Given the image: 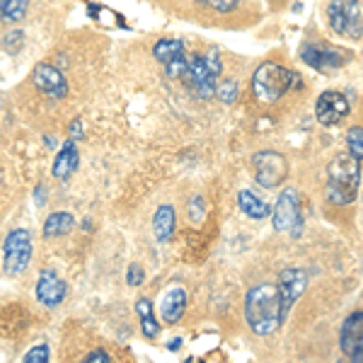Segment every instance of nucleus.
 <instances>
[{
    "instance_id": "f257e3e1",
    "label": "nucleus",
    "mask_w": 363,
    "mask_h": 363,
    "mask_svg": "<svg viewBox=\"0 0 363 363\" xmlns=\"http://www.w3.org/2000/svg\"><path fill=\"white\" fill-rule=\"evenodd\" d=\"M245 320L255 335H274L284 325L281 315V296L274 284H259L245 296Z\"/></svg>"
},
{
    "instance_id": "f03ea898",
    "label": "nucleus",
    "mask_w": 363,
    "mask_h": 363,
    "mask_svg": "<svg viewBox=\"0 0 363 363\" xmlns=\"http://www.w3.org/2000/svg\"><path fill=\"white\" fill-rule=\"evenodd\" d=\"M361 162L351 153H342L332 160L330 177H327V199L335 203H351L359 194L361 184Z\"/></svg>"
},
{
    "instance_id": "7ed1b4c3",
    "label": "nucleus",
    "mask_w": 363,
    "mask_h": 363,
    "mask_svg": "<svg viewBox=\"0 0 363 363\" xmlns=\"http://www.w3.org/2000/svg\"><path fill=\"white\" fill-rule=\"evenodd\" d=\"M294 85H301V78L279 63H262L252 78V90L262 102H277L289 90H294Z\"/></svg>"
},
{
    "instance_id": "20e7f679",
    "label": "nucleus",
    "mask_w": 363,
    "mask_h": 363,
    "mask_svg": "<svg viewBox=\"0 0 363 363\" xmlns=\"http://www.w3.org/2000/svg\"><path fill=\"white\" fill-rule=\"evenodd\" d=\"M32 259V238L25 228L8 233L3 242V272L8 277H20Z\"/></svg>"
},
{
    "instance_id": "39448f33",
    "label": "nucleus",
    "mask_w": 363,
    "mask_h": 363,
    "mask_svg": "<svg viewBox=\"0 0 363 363\" xmlns=\"http://www.w3.org/2000/svg\"><path fill=\"white\" fill-rule=\"evenodd\" d=\"M327 15H330V25L337 34H344V37L351 39H361L363 37V17H361V8L356 0H335L327 8Z\"/></svg>"
},
{
    "instance_id": "423d86ee",
    "label": "nucleus",
    "mask_w": 363,
    "mask_h": 363,
    "mask_svg": "<svg viewBox=\"0 0 363 363\" xmlns=\"http://www.w3.org/2000/svg\"><path fill=\"white\" fill-rule=\"evenodd\" d=\"M274 228L279 233L294 230V235L301 233L303 216H301V203H298V191L294 186H286L277 199V206H274Z\"/></svg>"
},
{
    "instance_id": "0eeeda50",
    "label": "nucleus",
    "mask_w": 363,
    "mask_h": 363,
    "mask_svg": "<svg viewBox=\"0 0 363 363\" xmlns=\"http://www.w3.org/2000/svg\"><path fill=\"white\" fill-rule=\"evenodd\" d=\"M252 165H255L257 182H259L262 186H267V189L279 186L281 182L286 179V174H289V162H286V157L277 153V150H262V153H255Z\"/></svg>"
},
{
    "instance_id": "6e6552de",
    "label": "nucleus",
    "mask_w": 363,
    "mask_h": 363,
    "mask_svg": "<svg viewBox=\"0 0 363 363\" xmlns=\"http://www.w3.org/2000/svg\"><path fill=\"white\" fill-rule=\"evenodd\" d=\"M153 54L165 66L169 78H182L186 73V68H189V58H186L184 44L179 39H160L155 44Z\"/></svg>"
},
{
    "instance_id": "1a4fd4ad",
    "label": "nucleus",
    "mask_w": 363,
    "mask_h": 363,
    "mask_svg": "<svg viewBox=\"0 0 363 363\" xmlns=\"http://www.w3.org/2000/svg\"><path fill=\"white\" fill-rule=\"evenodd\" d=\"M306 286H308V274L303 269H284L281 272L277 289L281 296V315H284V320L289 318L291 308H294V303L306 291Z\"/></svg>"
},
{
    "instance_id": "9d476101",
    "label": "nucleus",
    "mask_w": 363,
    "mask_h": 363,
    "mask_svg": "<svg viewBox=\"0 0 363 363\" xmlns=\"http://www.w3.org/2000/svg\"><path fill=\"white\" fill-rule=\"evenodd\" d=\"M339 344H342V351L347 359L363 363V310L349 315V318L344 320Z\"/></svg>"
},
{
    "instance_id": "9b49d317",
    "label": "nucleus",
    "mask_w": 363,
    "mask_h": 363,
    "mask_svg": "<svg viewBox=\"0 0 363 363\" xmlns=\"http://www.w3.org/2000/svg\"><path fill=\"white\" fill-rule=\"evenodd\" d=\"M315 114H318V121L322 126H335L349 114V99L335 90L322 92L318 97V104H315Z\"/></svg>"
},
{
    "instance_id": "f8f14e48",
    "label": "nucleus",
    "mask_w": 363,
    "mask_h": 363,
    "mask_svg": "<svg viewBox=\"0 0 363 363\" xmlns=\"http://www.w3.org/2000/svg\"><path fill=\"white\" fill-rule=\"evenodd\" d=\"M182 80H184V83L189 85V90L201 99L213 97L216 87H218L216 85V75L206 68L203 58H194V61H189V68H186V73L182 75Z\"/></svg>"
},
{
    "instance_id": "ddd939ff",
    "label": "nucleus",
    "mask_w": 363,
    "mask_h": 363,
    "mask_svg": "<svg viewBox=\"0 0 363 363\" xmlns=\"http://www.w3.org/2000/svg\"><path fill=\"white\" fill-rule=\"evenodd\" d=\"M301 58L320 73H330L347 63V56H342L339 49H322V46H303Z\"/></svg>"
},
{
    "instance_id": "4468645a",
    "label": "nucleus",
    "mask_w": 363,
    "mask_h": 363,
    "mask_svg": "<svg viewBox=\"0 0 363 363\" xmlns=\"http://www.w3.org/2000/svg\"><path fill=\"white\" fill-rule=\"evenodd\" d=\"M32 78H34V85H37L44 95L56 97V99L68 95V83H66V78H63V73L58 68L49 66V63H39V66L34 68Z\"/></svg>"
},
{
    "instance_id": "2eb2a0df",
    "label": "nucleus",
    "mask_w": 363,
    "mask_h": 363,
    "mask_svg": "<svg viewBox=\"0 0 363 363\" xmlns=\"http://www.w3.org/2000/svg\"><path fill=\"white\" fill-rule=\"evenodd\" d=\"M66 291H68L66 284L58 279L56 272H51V269L42 272V277H39V284H37L39 303H44L46 308H58L63 303V298H66Z\"/></svg>"
},
{
    "instance_id": "dca6fc26",
    "label": "nucleus",
    "mask_w": 363,
    "mask_h": 363,
    "mask_svg": "<svg viewBox=\"0 0 363 363\" xmlns=\"http://www.w3.org/2000/svg\"><path fill=\"white\" fill-rule=\"evenodd\" d=\"M184 310H186V294H184V289L174 286V289H169L165 298H162V306H160L162 320H165L167 325H174V322L182 320Z\"/></svg>"
},
{
    "instance_id": "f3484780",
    "label": "nucleus",
    "mask_w": 363,
    "mask_h": 363,
    "mask_svg": "<svg viewBox=\"0 0 363 363\" xmlns=\"http://www.w3.org/2000/svg\"><path fill=\"white\" fill-rule=\"evenodd\" d=\"M80 165V155H78V148L73 143H66L61 150H58L56 160H54V177L56 179H68L70 174L78 169Z\"/></svg>"
},
{
    "instance_id": "a211bd4d",
    "label": "nucleus",
    "mask_w": 363,
    "mask_h": 363,
    "mask_svg": "<svg viewBox=\"0 0 363 363\" xmlns=\"http://www.w3.org/2000/svg\"><path fill=\"white\" fill-rule=\"evenodd\" d=\"M174 225H177V216H174V208L172 206H160L155 211V218H153V230H155V238L160 242H167L169 238L174 235Z\"/></svg>"
},
{
    "instance_id": "6ab92c4d",
    "label": "nucleus",
    "mask_w": 363,
    "mask_h": 363,
    "mask_svg": "<svg viewBox=\"0 0 363 363\" xmlns=\"http://www.w3.org/2000/svg\"><path fill=\"white\" fill-rule=\"evenodd\" d=\"M238 203H240V208H242V213L250 216V218H255V220L267 218L269 211H272L259 196L255 194V191H250V189L240 191V194H238Z\"/></svg>"
},
{
    "instance_id": "aec40b11",
    "label": "nucleus",
    "mask_w": 363,
    "mask_h": 363,
    "mask_svg": "<svg viewBox=\"0 0 363 363\" xmlns=\"http://www.w3.org/2000/svg\"><path fill=\"white\" fill-rule=\"evenodd\" d=\"M75 228V218L66 211H58V213H51L44 223V235L46 238H61L68 235L70 230Z\"/></svg>"
},
{
    "instance_id": "412c9836",
    "label": "nucleus",
    "mask_w": 363,
    "mask_h": 363,
    "mask_svg": "<svg viewBox=\"0 0 363 363\" xmlns=\"http://www.w3.org/2000/svg\"><path fill=\"white\" fill-rule=\"evenodd\" d=\"M136 313L140 318V327H143V337L155 339L157 332H160V325L155 322V313H153V303L148 298H140L136 303Z\"/></svg>"
},
{
    "instance_id": "4be33fe9",
    "label": "nucleus",
    "mask_w": 363,
    "mask_h": 363,
    "mask_svg": "<svg viewBox=\"0 0 363 363\" xmlns=\"http://www.w3.org/2000/svg\"><path fill=\"white\" fill-rule=\"evenodd\" d=\"M29 0H0V17L5 22H20L27 15Z\"/></svg>"
},
{
    "instance_id": "5701e85b",
    "label": "nucleus",
    "mask_w": 363,
    "mask_h": 363,
    "mask_svg": "<svg viewBox=\"0 0 363 363\" xmlns=\"http://www.w3.org/2000/svg\"><path fill=\"white\" fill-rule=\"evenodd\" d=\"M347 143H349V153L361 162V160H363V128H361V126L349 128Z\"/></svg>"
},
{
    "instance_id": "b1692460",
    "label": "nucleus",
    "mask_w": 363,
    "mask_h": 363,
    "mask_svg": "<svg viewBox=\"0 0 363 363\" xmlns=\"http://www.w3.org/2000/svg\"><path fill=\"white\" fill-rule=\"evenodd\" d=\"M216 95H218L220 102L233 104V102H235V99H238V95H240L238 83H235V80H225L223 85H218V87H216Z\"/></svg>"
},
{
    "instance_id": "393cba45",
    "label": "nucleus",
    "mask_w": 363,
    "mask_h": 363,
    "mask_svg": "<svg viewBox=\"0 0 363 363\" xmlns=\"http://www.w3.org/2000/svg\"><path fill=\"white\" fill-rule=\"evenodd\" d=\"M22 361H25V363H46V361H49V347L42 344V347L29 349Z\"/></svg>"
},
{
    "instance_id": "a878e982",
    "label": "nucleus",
    "mask_w": 363,
    "mask_h": 363,
    "mask_svg": "<svg viewBox=\"0 0 363 363\" xmlns=\"http://www.w3.org/2000/svg\"><path fill=\"white\" fill-rule=\"evenodd\" d=\"M203 63H206V68L216 75V78L223 73V63H220V56H218V51H216V49H211L208 54L203 56Z\"/></svg>"
},
{
    "instance_id": "bb28decb",
    "label": "nucleus",
    "mask_w": 363,
    "mask_h": 363,
    "mask_svg": "<svg viewBox=\"0 0 363 363\" xmlns=\"http://www.w3.org/2000/svg\"><path fill=\"white\" fill-rule=\"evenodd\" d=\"M203 5H208L216 13H230L238 8V0H203Z\"/></svg>"
},
{
    "instance_id": "cd10ccee",
    "label": "nucleus",
    "mask_w": 363,
    "mask_h": 363,
    "mask_svg": "<svg viewBox=\"0 0 363 363\" xmlns=\"http://www.w3.org/2000/svg\"><path fill=\"white\" fill-rule=\"evenodd\" d=\"M143 279H145V274H143V269H140L138 264L128 267V274H126V284L128 286H140V284H143Z\"/></svg>"
},
{
    "instance_id": "c85d7f7f",
    "label": "nucleus",
    "mask_w": 363,
    "mask_h": 363,
    "mask_svg": "<svg viewBox=\"0 0 363 363\" xmlns=\"http://www.w3.org/2000/svg\"><path fill=\"white\" fill-rule=\"evenodd\" d=\"M85 361L87 363H104V361H112V359H109V354L104 349H95L92 354H87Z\"/></svg>"
},
{
    "instance_id": "c756f323",
    "label": "nucleus",
    "mask_w": 363,
    "mask_h": 363,
    "mask_svg": "<svg viewBox=\"0 0 363 363\" xmlns=\"http://www.w3.org/2000/svg\"><path fill=\"white\" fill-rule=\"evenodd\" d=\"M70 136H83V131H80V121H73V124H70Z\"/></svg>"
},
{
    "instance_id": "7c9ffc66",
    "label": "nucleus",
    "mask_w": 363,
    "mask_h": 363,
    "mask_svg": "<svg viewBox=\"0 0 363 363\" xmlns=\"http://www.w3.org/2000/svg\"><path fill=\"white\" fill-rule=\"evenodd\" d=\"M179 347H182V342H179V339H172V342L167 344V349H169V351H177Z\"/></svg>"
},
{
    "instance_id": "2f4dec72",
    "label": "nucleus",
    "mask_w": 363,
    "mask_h": 363,
    "mask_svg": "<svg viewBox=\"0 0 363 363\" xmlns=\"http://www.w3.org/2000/svg\"><path fill=\"white\" fill-rule=\"evenodd\" d=\"M196 3H203V0H196Z\"/></svg>"
}]
</instances>
